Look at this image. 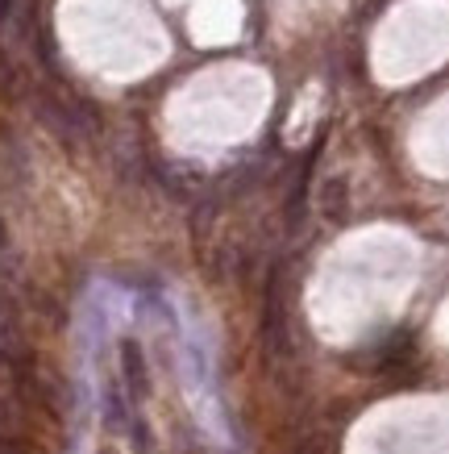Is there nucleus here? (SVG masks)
<instances>
[{"label":"nucleus","instance_id":"1","mask_svg":"<svg viewBox=\"0 0 449 454\" xmlns=\"http://www.w3.org/2000/svg\"><path fill=\"white\" fill-rule=\"evenodd\" d=\"M121 380H125V387H129V396L146 400V392H150V367H146L142 346H137L134 338H125V342H121Z\"/></svg>","mask_w":449,"mask_h":454},{"label":"nucleus","instance_id":"5","mask_svg":"<svg viewBox=\"0 0 449 454\" xmlns=\"http://www.w3.org/2000/svg\"><path fill=\"white\" fill-rule=\"evenodd\" d=\"M100 454H112V450H100Z\"/></svg>","mask_w":449,"mask_h":454},{"label":"nucleus","instance_id":"4","mask_svg":"<svg viewBox=\"0 0 449 454\" xmlns=\"http://www.w3.org/2000/svg\"><path fill=\"white\" fill-rule=\"evenodd\" d=\"M9 247V230H4V221H0V250Z\"/></svg>","mask_w":449,"mask_h":454},{"label":"nucleus","instance_id":"2","mask_svg":"<svg viewBox=\"0 0 449 454\" xmlns=\"http://www.w3.org/2000/svg\"><path fill=\"white\" fill-rule=\"evenodd\" d=\"M321 213H325L329 221H341L345 217V179L333 176L321 184Z\"/></svg>","mask_w":449,"mask_h":454},{"label":"nucleus","instance_id":"3","mask_svg":"<svg viewBox=\"0 0 449 454\" xmlns=\"http://www.w3.org/2000/svg\"><path fill=\"white\" fill-rule=\"evenodd\" d=\"M105 409H109V426L112 429H129V421H134V413H129V404H125L121 387L109 384V392H105Z\"/></svg>","mask_w":449,"mask_h":454}]
</instances>
